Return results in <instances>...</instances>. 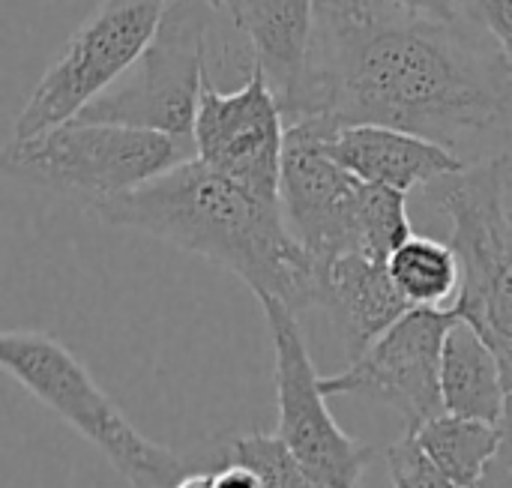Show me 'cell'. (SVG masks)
I'll use <instances>...</instances> for the list:
<instances>
[{
  "instance_id": "18",
  "label": "cell",
  "mask_w": 512,
  "mask_h": 488,
  "mask_svg": "<svg viewBox=\"0 0 512 488\" xmlns=\"http://www.w3.org/2000/svg\"><path fill=\"white\" fill-rule=\"evenodd\" d=\"M225 453L234 462L249 465L261 488H333L324 483L318 474H312L285 444L282 438L264 435V432H246V435H228Z\"/></svg>"
},
{
  "instance_id": "15",
  "label": "cell",
  "mask_w": 512,
  "mask_h": 488,
  "mask_svg": "<svg viewBox=\"0 0 512 488\" xmlns=\"http://www.w3.org/2000/svg\"><path fill=\"white\" fill-rule=\"evenodd\" d=\"M444 411L468 420L498 426L507 408V378L492 345L468 324L459 321L444 345L441 363Z\"/></svg>"
},
{
  "instance_id": "11",
  "label": "cell",
  "mask_w": 512,
  "mask_h": 488,
  "mask_svg": "<svg viewBox=\"0 0 512 488\" xmlns=\"http://www.w3.org/2000/svg\"><path fill=\"white\" fill-rule=\"evenodd\" d=\"M330 126L324 117L288 123L279 186L285 222L318 270L348 252H360V204L366 189L360 177L324 153L321 138Z\"/></svg>"
},
{
  "instance_id": "4",
  "label": "cell",
  "mask_w": 512,
  "mask_h": 488,
  "mask_svg": "<svg viewBox=\"0 0 512 488\" xmlns=\"http://www.w3.org/2000/svg\"><path fill=\"white\" fill-rule=\"evenodd\" d=\"M462 261L456 309L498 354L512 393V150L426 186Z\"/></svg>"
},
{
  "instance_id": "1",
  "label": "cell",
  "mask_w": 512,
  "mask_h": 488,
  "mask_svg": "<svg viewBox=\"0 0 512 488\" xmlns=\"http://www.w3.org/2000/svg\"><path fill=\"white\" fill-rule=\"evenodd\" d=\"M282 111L402 129L477 165L512 150V57L462 15L315 0L306 72Z\"/></svg>"
},
{
  "instance_id": "5",
  "label": "cell",
  "mask_w": 512,
  "mask_h": 488,
  "mask_svg": "<svg viewBox=\"0 0 512 488\" xmlns=\"http://www.w3.org/2000/svg\"><path fill=\"white\" fill-rule=\"evenodd\" d=\"M231 24L213 0H168L162 21L132 69L75 120L162 132L195 150V117L213 51Z\"/></svg>"
},
{
  "instance_id": "23",
  "label": "cell",
  "mask_w": 512,
  "mask_h": 488,
  "mask_svg": "<svg viewBox=\"0 0 512 488\" xmlns=\"http://www.w3.org/2000/svg\"><path fill=\"white\" fill-rule=\"evenodd\" d=\"M411 12H420V15H435V18H456V6L453 0H393Z\"/></svg>"
},
{
  "instance_id": "21",
  "label": "cell",
  "mask_w": 512,
  "mask_h": 488,
  "mask_svg": "<svg viewBox=\"0 0 512 488\" xmlns=\"http://www.w3.org/2000/svg\"><path fill=\"white\" fill-rule=\"evenodd\" d=\"M453 6L512 57V0H453Z\"/></svg>"
},
{
  "instance_id": "6",
  "label": "cell",
  "mask_w": 512,
  "mask_h": 488,
  "mask_svg": "<svg viewBox=\"0 0 512 488\" xmlns=\"http://www.w3.org/2000/svg\"><path fill=\"white\" fill-rule=\"evenodd\" d=\"M186 159H195V150L162 132L81 120L27 141L12 138L0 153L9 177L75 198L84 210L126 195Z\"/></svg>"
},
{
  "instance_id": "17",
  "label": "cell",
  "mask_w": 512,
  "mask_h": 488,
  "mask_svg": "<svg viewBox=\"0 0 512 488\" xmlns=\"http://www.w3.org/2000/svg\"><path fill=\"white\" fill-rule=\"evenodd\" d=\"M408 435L417 438L423 453L459 488H471L480 480V474L486 471L501 441L498 426L456 417L447 411L426 420L417 432H408Z\"/></svg>"
},
{
  "instance_id": "25",
  "label": "cell",
  "mask_w": 512,
  "mask_h": 488,
  "mask_svg": "<svg viewBox=\"0 0 512 488\" xmlns=\"http://www.w3.org/2000/svg\"><path fill=\"white\" fill-rule=\"evenodd\" d=\"M213 3H219V6H228V0H213Z\"/></svg>"
},
{
  "instance_id": "16",
  "label": "cell",
  "mask_w": 512,
  "mask_h": 488,
  "mask_svg": "<svg viewBox=\"0 0 512 488\" xmlns=\"http://www.w3.org/2000/svg\"><path fill=\"white\" fill-rule=\"evenodd\" d=\"M393 285L411 309H450L462 291V261L456 249L426 234H411L387 261Z\"/></svg>"
},
{
  "instance_id": "7",
  "label": "cell",
  "mask_w": 512,
  "mask_h": 488,
  "mask_svg": "<svg viewBox=\"0 0 512 488\" xmlns=\"http://www.w3.org/2000/svg\"><path fill=\"white\" fill-rule=\"evenodd\" d=\"M168 0H102L66 39L15 117L12 138L27 141L72 123L108 93L150 45Z\"/></svg>"
},
{
  "instance_id": "14",
  "label": "cell",
  "mask_w": 512,
  "mask_h": 488,
  "mask_svg": "<svg viewBox=\"0 0 512 488\" xmlns=\"http://www.w3.org/2000/svg\"><path fill=\"white\" fill-rule=\"evenodd\" d=\"M228 12L285 105L306 72L315 0H228Z\"/></svg>"
},
{
  "instance_id": "9",
  "label": "cell",
  "mask_w": 512,
  "mask_h": 488,
  "mask_svg": "<svg viewBox=\"0 0 512 488\" xmlns=\"http://www.w3.org/2000/svg\"><path fill=\"white\" fill-rule=\"evenodd\" d=\"M462 321L459 309H408L378 342H372L342 372L324 375L327 396H360L387 405L417 432L444 414L441 363L450 330Z\"/></svg>"
},
{
  "instance_id": "3",
  "label": "cell",
  "mask_w": 512,
  "mask_h": 488,
  "mask_svg": "<svg viewBox=\"0 0 512 488\" xmlns=\"http://www.w3.org/2000/svg\"><path fill=\"white\" fill-rule=\"evenodd\" d=\"M0 366L39 405L99 450L132 488H174L186 474V453L180 456L144 438L60 339L42 330H3Z\"/></svg>"
},
{
  "instance_id": "10",
  "label": "cell",
  "mask_w": 512,
  "mask_h": 488,
  "mask_svg": "<svg viewBox=\"0 0 512 488\" xmlns=\"http://www.w3.org/2000/svg\"><path fill=\"white\" fill-rule=\"evenodd\" d=\"M285 132V111L258 63L252 75L231 90H222L207 75L192 135L195 159L249 192L279 201Z\"/></svg>"
},
{
  "instance_id": "8",
  "label": "cell",
  "mask_w": 512,
  "mask_h": 488,
  "mask_svg": "<svg viewBox=\"0 0 512 488\" xmlns=\"http://www.w3.org/2000/svg\"><path fill=\"white\" fill-rule=\"evenodd\" d=\"M261 309L276 360V435L324 483L333 488H360L375 447L351 438L330 414V396L321 387L324 375H318L312 363L297 315L282 303H261Z\"/></svg>"
},
{
  "instance_id": "24",
  "label": "cell",
  "mask_w": 512,
  "mask_h": 488,
  "mask_svg": "<svg viewBox=\"0 0 512 488\" xmlns=\"http://www.w3.org/2000/svg\"><path fill=\"white\" fill-rule=\"evenodd\" d=\"M189 462V459H186ZM174 488H216V480H213V471L204 468V465H189L186 474L174 483Z\"/></svg>"
},
{
  "instance_id": "20",
  "label": "cell",
  "mask_w": 512,
  "mask_h": 488,
  "mask_svg": "<svg viewBox=\"0 0 512 488\" xmlns=\"http://www.w3.org/2000/svg\"><path fill=\"white\" fill-rule=\"evenodd\" d=\"M387 471L393 488H459L408 432L387 447Z\"/></svg>"
},
{
  "instance_id": "2",
  "label": "cell",
  "mask_w": 512,
  "mask_h": 488,
  "mask_svg": "<svg viewBox=\"0 0 512 488\" xmlns=\"http://www.w3.org/2000/svg\"><path fill=\"white\" fill-rule=\"evenodd\" d=\"M87 213L108 228L147 234L228 270L258 303H282L294 315L318 306V264L291 234L282 204L201 159H186Z\"/></svg>"
},
{
  "instance_id": "22",
  "label": "cell",
  "mask_w": 512,
  "mask_h": 488,
  "mask_svg": "<svg viewBox=\"0 0 512 488\" xmlns=\"http://www.w3.org/2000/svg\"><path fill=\"white\" fill-rule=\"evenodd\" d=\"M498 429H501L498 450L489 459L480 480L471 488H512V393L507 396V408H504V417H501Z\"/></svg>"
},
{
  "instance_id": "13",
  "label": "cell",
  "mask_w": 512,
  "mask_h": 488,
  "mask_svg": "<svg viewBox=\"0 0 512 488\" xmlns=\"http://www.w3.org/2000/svg\"><path fill=\"white\" fill-rule=\"evenodd\" d=\"M345 354L357 360L378 342L411 306L393 285L390 267L366 252H348L318 270V306Z\"/></svg>"
},
{
  "instance_id": "12",
  "label": "cell",
  "mask_w": 512,
  "mask_h": 488,
  "mask_svg": "<svg viewBox=\"0 0 512 488\" xmlns=\"http://www.w3.org/2000/svg\"><path fill=\"white\" fill-rule=\"evenodd\" d=\"M324 153L372 186H387L411 195L468 165L450 150L390 126L360 123V126H330L321 138Z\"/></svg>"
},
{
  "instance_id": "19",
  "label": "cell",
  "mask_w": 512,
  "mask_h": 488,
  "mask_svg": "<svg viewBox=\"0 0 512 488\" xmlns=\"http://www.w3.org/2000/svg\"><path fill=\"white\" fill-rule=\"evenodd\" d=\"M411 213H408V195L372 186L363 189L360 204V252L390 261V255L411 237Z\"/></svg>"
}]
</instances>
